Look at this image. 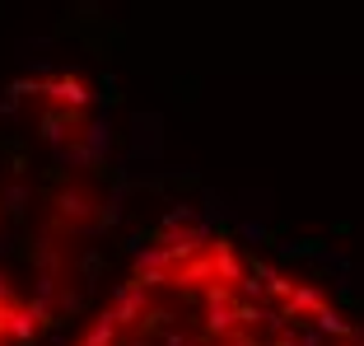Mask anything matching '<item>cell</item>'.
<instances>
[{"label":"cell","mask_w":364,"mask_h":346,"mask_svg":"<svg viewBox=\"0 0 364 346\" xmlns=\"http://www.w3.org/2000/svg\"><path fill=\"white\" fill-rule=\"evenodd\" d=\"M70 346H364V318L238 229L173 216L140 238Z\"/></svg>","instance_id":"obj_2"},{"label":"cell","mask_w":364,"mask_h":346,"mask_svg":"<svg viewBox=\"0 0 364 346\" xmlns=\"http://www.w3.org/2000/svg\"><path fill=\"white\" fill-rule=\"evenodd\" d=\"M117 216L112 127L70 70L0 80V346H43Z\"/></svg>","instance_id":"obj_1"}]
</instances>
